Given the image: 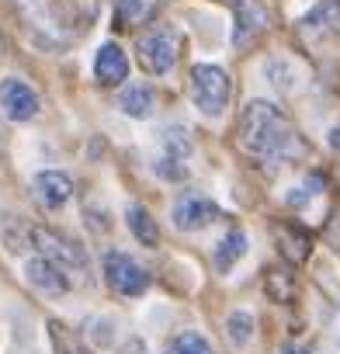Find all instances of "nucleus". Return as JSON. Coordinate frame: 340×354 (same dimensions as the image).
I'll return each mask as SVG.
<instances>
[{
	"label": "nucleus",
	"instance_id": "obj_1",
	"mask_svg": "<svg viewBox=\"0 0 340 354\" xmlns=\"http://www.w3.org/2000/svg\"><path fill=\"white\" fill-rule=\"evenodd\" d=\"M240 146L254 160H281L295 146V129L271 101H250L240 115Z\"/></svg>",
	"mask_w": 340,
	"mask_h": 354
},
{
	"label": "nucleus",
	"instance_id": "obj_2",
	"mask_svg": "<svg viewBox=\"0 0 340 354\" xmlns=\"http://www.w3.org/2000/svg\"><path fill=\"white\" fill-rule=\"evenodd\" d=\"M191 97L195 104L205 111V115H223L226 104H229V77L223 66H212V63H198L191 70Z\"/></svg>",
	"mask_w": 340,
	"mask_h": 354
},
{
	"label": "nucleus",
	"instance_id": "obj_3",
	"mask_svg": "<svg viewBox=\"0 0 340 354\" xmlns=\"http://www.w3.org/2000/svg\"><path fill=\"white\" fill-rule=\"evenodd\" d=\"M178 53H181V39H178L174 28H156V32H146L139 39V63L153 77H163L170 66H174Z\"/></svg>",
	"mask_w": 340,
	"mask_h": 354
},
{
	"label": "nucleus",
	"instance_id": "obj_4",
	"mask_svg": "<svg viewBox=\"0 0 340 354\" xmlns=\"http://www.w3.org/2000/svg\"><path fill=\"white\" fill-rule=\"evenodd\" d=\"M32 240L39 243V250H42V261H49L56 271H84V264H87V257H84V250L73 243V240H66V236H59L56 230H32Z\"/></svg>",
	"mask_w": 340,
	"mask_h": 354
},
{
	"label": "nucleus",
	"instance_id": "obj_5",
	"mask_svg": "<svg viewBox=\"0 0 340 354\" xmlns=\"http://www.w3.org/2000/svg\"><path fill=\"white\" fill-rule=\"evenodd\" d=\"M104 278H108V285H111L118 295H142V288L149 285L146 271H142L129 254H122V250H111V254L104 257Z\"/></svg>",
	"mask_w": 340,
	"mask_h": 354
},
{
	"label": "nucleus",
	"instance_id": "obj_6",
	"mask_svg": "<svg viewBox=\"0 0 340 354\" xmlns=\"http://www.w3.org/2000/svg\"><path fill=\"white\" fill-rule=\"evenodd\" d=\"M219 216H223L219 205L209 202L205 195H185V198L174 205V223H178V230H185V233L205 230V226H212Z\"/></svg>",
	"mask_w": 340,
	"mask_h": 354
},
{
	"label": "nucleus",
	"instance_id": "obj_7",
	"mask_svg": "<svg viewBox=\"0 0 340 354\" xmlns=\"http://www.w3.org/2000/svg\"><path fill=\"white\" fill-rule=\"evenodd\" d=\"M0 101H4L8 118H15V122H28L39 111V94L21 80H8L4 87H0Z\"/></svg>",
	"mask_w": 340,
	"mask_h": 354
},
{
	"label": "nucleus",
	"instance_id": "obj_8",
	"mask_svg": "<svg viewBox=\"0 0 340 354\" xmlns=\"http://www.w3.org/2000/svg\"><path fill=\"white\" fill-rule=\"evenodd\" d=\"M264 28H267V11L257 0H240L236 4V49H247Z\"/></svg>",
	"mask_w": 340,
	"mask_h": 354
},
{
	"label": "nucleus",
	"instance_id": "obj_9",
	"mask_svg": "<svg viewBox=\"0 0 340 354\" xmlns=\"http://www.w3.org/2000/svg\"><path fill=\"white\" fill-rule=\"evenodd\" d=\"M35 198H39V205H46V209H59L70 195H73V181L66 174H59V170H46V174H39L35 177Z\"/></svg>",
	"mask_w": 340,
	"mask_h": 354
},
{
	"label": "nucleus",
	"instance_id": "obj_10",
	"mask_svg": "<svg viewBox=\"0 0 340 354\" xmlns=\"http://www.w3.org/2000/svg\"><path fill=\"white\" fill-rule=\"evenodd\" d=\"M94 73H97V80H101L104 87H115V84H122V80L129 77V59H125V53H122L115 42L101 46V53H97V63H94Z\"/></svg>",
	"mask_w": 340,
	"mask_h": 354
},
{
	"label": "nucleus",
	"instance_id": "obj_11",
	"mask_svg": "<svg viewBox=\"0 0 340 354\" xmlns=\"http://www.w3.org/2000/svg\"><path fill=\"white\" fill-rule=\"evenodd\" d=\"M163 8V0H115V25L118 28H139L153 21V15Z\"/></svg>",
	"mask_w": 340,
	"mask_h": 354
},
{
	"label": "nucleus",
	"instance_id": "obj_12",
	"mask_svg": "<svg viewBox=\"0 0 340 354\" xmlns=\"http://www.w3.org/2000/svg\"><path fill=\"white\" fill-rule=\"evenodd\" d=\"M340 28V0H323L302 18V35H326Z\"/></svg>",
	"mask_w": 340,
	"mask_h": 354
},
{
	"label": "nucleus",
	"instance_id": "obj_13",
	"mask_svg": "<svg viewBox=\"0 0 340 354\" xmlns=\"http://www.w3.org/2000/svg\"><path fill=\"white\" fill-rule=\"evenodd\" d=\"M25 278H28L39 292H46V295H63V292H66V274L56 271V268H53L49 261H42V257L28 264Z\"/></svg>",
	"mask_w": 340,
	"mask_h": 354
},
{
	"label": "nucleus",
	"instance_id": "obj_14",
	"mask_svg": "<svg viewBox=\"0 0 340 354\" xmlns=\"http://www.w3.org/2000/svg\"><path fill=\"white\" fill-rule=\"evenodd\" d=\"M118 108H122L125 115H132V118H146V115H153V91L142 87V84H132V87L122 91Z\"/></svg>",
	"mask_w": 340,
	"mask_h": 354
},
{
	"label": "nucleus",
	"instance_id": "obj_15",
	"mask_svg": "<svg viewBox=\"0 0 340 354\" xmlns=\"http://www.w3.org/2000/svg\"><path fill=\"white\" fill-rule=\"evenodd\" d=\"M125 219H129V230H132V236H135L139 243H146V247H156V243H160V230H156L153 216H149L142 205H129Z\"/></svg>",
	"mask_w": 340,
	"mask_h": 354
},
{
	"label": "nucleus",
	"instance_id": "obj_16",
	"mask_svg": "<svg viewBox=\"0 0 340 354\" xmlns=\"http://www.w3.org/2000/svg\"><path fill=\"white\" fill-rule=\"evenodd\" d=\"M274 236L281 240L278 247L288 254V261H295V264H299V261H305V257H309V236H305L302 230H295V226H285V223H281V226H274Z\"/></svg>",
	"mask_w": 340,
	"mask_h": 354
},
{
	"label": "nucleus",
	"instance_id": "obj_17",
	"mask_svg": "<svg viewBox=\"0 0 340 354\" xmlns=\"http://www.w3.org/2000/svg\"><path fill=\"white\" fill-rule=\"evenodd\" d=\"M247 254V236L240 230H229L223 240H219V250H216V268L219 271H229L240 257Z\"/></svg>",
	"mask_w": 340,
	"mask_h": 354
},
{
	"label": "nucleus",
	"instance_id": "obj_18",
	"mask_svg": "<svg viewBox=\"0 0 340 354\" xmlns=\"http://www.w3.org/2000/svg\"><path fill=\"white\" fill-rule=\"evenodd\" d=\"M264 288H267V295H271L274 302H288V299H292V292H295L292 274H288V271H278V268L264 271Z\"/></svg>",
	"mask_w": 340,
	"mask_h": 354
},
{
	"label": "nucleus",
	"instance_id": "obj_19",
	"mask_svg": "<svg viewBox=\"0 0 340 354\" xmlns=\"http://www.w3.org/2000/svg\"><path fill=\"white\" fill-rule=\"evenodd\" d=\"M226 333H229L233 347H243V344L254 337V316H250V313H233V316L226 319Z\"/></svg>",
	"mask_w": 340,
	"mask_h": 354
},
{
	"label": "nucleus",
	"instance_id": "obj_20",
	"mask_svg": "<svg viewBox=\"0 0 340 354\" xmlns=\"http://www.w3.org/2000/svg\"><path fill=\"white\" fill-rule=\"evenodd\" d=\"M174 354H212V344L202 337V333H181L178 344H174Z\"/></svg>",
	"mask_w": 340,
	"mask_h": 354
},
{
	"label": "nucleus",
	"instance_id": "obj_21",
	"mask_svg": "<svg viewBox=\"0 0 340 354\" xmlns=\"http://www.w3.org/2000/svg\"><path fill=\"white\" fill-rule=\"evenodd\" d=\"M118 354H146V344H142L139 337H132V340H129V344H125Z\"/></svg>",
	"mask_w": 340,
	"mask_h": 354
},
{
	"label": "nucleus",
	"instance_id": "obj_22",
	"mask_svg": "<svg viewBox=\"0 0 340 354\" xmlns=\"http://www.w3.org/2000/svg\"><path fill=\"white\" fill-rule=\"evenodd\" d=\"M330 146H333V149H340V129H333V136H330Z\"/></svg>",
	"mask_w": 340,
	"mask_h": 354
},
{
	"label": "nucleus",
	"instance_id": "obj_23",
	"mask_svg": "<svg viewBox=\"0 0 340 354\" xmlns=\"http://www.w3.org/2000/svg\"><path fill=\"white\" fill-rule=\"evenodd\" d=\"M66 354H87V351H84L80 344H70V347H66Z\"/></svg>",
	"mask_w": 340,
	"mask_h": 354
},
{
	"label": "nucleus",
	"instance_id": "obj_24",
	"mask_svg": "<svg viewBox=\"0 0 340 354\" xmlns=\"http://www.w3.org/2000/svg\"><path fill=\"white\" fill-rule=\"evenodd\" d=\"M281 354H305V351H299V347H285Z\"/></svg>",
	"mask_w": 340,
	"mask_h": 354
}]
</instances>
